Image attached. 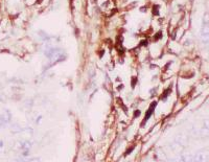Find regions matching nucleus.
<instances>
[{
  "label": "nucleus",
  "mask_w": 209,
  "mask_h": 162,
  "mask_svg": "<svg viewBox=\"0 0 209 162\" xmlns=\"http://www.w3.org/2000/svg\"><path fill=\"white\" fill-rule=\"evenodd\" d=\"M156 106H157V102H153L151 104V106H150L149 110H147L146 113V117H144L143 121H142V124H141L142 126H143V124H146V121H147V120L150 119V117L152 116V114H153L154 111H155V108H156Z\"/></svg>",
  "instance_id": "obj_1"
},
{
  "label": "nucleus",
  "mask_w": 209,
  "mask_h": 162,
  "mask_svg": "<svg viewBox=\"0 0 209 162\" xmlns=\"http://www.w3.org/2000/svg\"><path fill=\"white\" fill-rule=\"evenodd\" d=\"M161 38H162V33L161 31H159V33H157L156 35L154 36L153 40H154V42H156V41H158L159 39H161Z\"/></svg>",
  "instance_id": "obj_2"
},
{
  "label": "nucleus",
  "mask_w": 209,
  "mask_h": 162,
  "mask_svg": "<svg viewBox=\"0 0 209 162\" xmlns=\"http://www.w3.org/2000/svg\"><path fill=\"white\" fill-rule=\"evenodd\" d=\"M153 15H155V16H159V5L153 6Z\"/></svg>",
  "instance_id": "obj_3"
},
{
  "label": "nucleus",
  "mask_w": 209,
  "mask_h": 162,
  "mask_svg": "<svg viewBox=\"0 0 209 162\" xmlns=\"http://www.w3.org/2000/svg\"><path fill=\"white\" fill-rule=\"evenodd\" d=\"M136 81H137V77H132V87L134 88L135 85H136Z\"/></svg>",
  "instance_id": "obj_4"
},
{
  "label": "nucleus",
  "mask_w": 209,
  "mask_h": 162,
  "mask_svg": "<svg viewBox=\"0 0 209 162\" xmlns=\"http://www.w3.org/2000/svg\"><path fill=\"white\" fill-rule=\"evenodd\" d=\"M147 45V40H142L141 43L139 44V46H146Z\"/></svg>",
  "instance_id": "obj_5"
},
{
  "label": "nucleus",
  "mask_w": 209,
  "mask_h": 162,
  "mask_svg": "<svg viewBox=\"0 0 209 162\" xmlns=\"http://www.w3.org/2000/svg\"><path fill=\"white\" fill-rule=\"evenodd\" d=\"M137 115H138V116L140 115V111H139V110H136V111H135V113H134V117H136Z\"/></svg>",
  "instance_id": "obj_6"
}]
</instances>
